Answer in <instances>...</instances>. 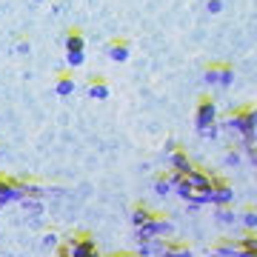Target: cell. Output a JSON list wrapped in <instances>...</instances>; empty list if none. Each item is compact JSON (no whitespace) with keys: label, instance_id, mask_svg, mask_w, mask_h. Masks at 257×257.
I'll return each instance as SVG.
<instances>
[{"label":"cell","instance_id":"9c48e42d","mask_svg":"<svg viewBox=\"0 0 257 257\" xmlns=\"http://www.w3.org/2000/svg\"><path fill=\"white\" fill-rule=\"evenodd\" d=\"M106 55H109V60H114V63H126V60H128V40H123V37L109 40Z\"/></svg>","mask_w":257,"mask_h":257},{"label":"cell","instance_id":"83f0119b","mask_svg":"<svg viewBox=\"0 0 257 257\" xmlns=\"http://www.w3.org/2000/svg\"><path fill=\"white\" fill-rule=\"evenodd\" d=\"M89 257H103V254H100V251H92V254H89Z\"/></svg>","mask_w":257,"mask_h":257},{"label":"cell","instance_id":"e0dca14e","mask_svg":"<svg viewBox=\"0 0 257 257\" xmlns=\"http://www.w3.org/2000/svg\"><path fill=\"white\" fill-rule=\"evenodd\" d=\"M237 240H223L220 246L211 251V257H237Z\"/></svg>","mask_w":257,"mask_h":257},{"label":"cell","instance_id":"9a60e30c","mask_svg":"<svg viewBox=\"0 0 257 257\" xmlns=\"http://www.w3.org/2000/svg\"><path fill=\"white\" fill-rule=\"evenodd\" d=\"M155 217V211L149 209V206H143V203H138L135 209H132V223H135V229H140L143 223H149Z\"/></svg>","mask_w":257,"mask_h":257},{"label":"cell","instance_id":"6da1fadb","mask_svg":"<svg viewBox=\"0 0 257 257\" xmlns=\"http://www.w3.org/2000/svg\"><path fill=\"white\" fill-rule=\"evenodd\" d=\"M226 128L234 132L243 138V146H254V138H257V111L251 106H243V109L231 111L229 117H226Z\"/></svg>","mask_w":257,"mask_h":257},{"label":"cell","instance_id":"7a4b0ae2","mask_svg":"<svg viewBox=\"0 0 257 257\" xmlns=\"http://www.w3.org/2000/svg\"><path fill=\"white\" fill-rule=\"evenodd\" d=\"M194 123H197V135L203 140L217 138V106L211 97H200L197 109H194Z\"/></svg>","mask_w":257,"mask_h":257},{"label":"cell","instance_id":"7c38bea8","mask_svg":"<svg viewBox=\"0 0 257 257\" xmlns=\"http://www.w3.org/2000/svg\"><path fill=\"white\" fill-rule=\"evenodd\" d=\"M160 257H192V248L183 246V243H175V240H163Z\"/></svg>","mask_w":257,"mask_h":257},{"label":"cell","instance_id":"ba28073f","mask_svg":"<svg viewBox=\"0 0 257 257\" xmlns=\"http://www.w3.org/2000/svg\"><path fill=\"white\" fill-rule=\"evenodd\" d=\"M15 200H23L18 180H9V177L0 175V206H6V203H15Z\"/></svg>","mask_w":257,"mask_h":257},{"label":"cell","instance_id":"277c9868","mask_svg":"<svg viewBox=\"0 0 257 257\" xmlns=\"http://www.w3.org/2000/svg\"><path fill=\"white\" fill-rule=\"evenodd\" d=\"M203 80L209 83V86H231L234 83V69L229 63H209L206 66V72H203Z\"/></svg>","mask_w":257,"mask_h":257},{"label":"cell","instance_id":"8992f818","mask_svg":"<svg viewBox=\"0 0 257 257\" xmlns=\"http://www.w3.org/2000/svg\"><path fill=\"white\" fill-rule=\"evenodd\" d=\"M209 203L211 206H231V203H234V189L214 177V183H211V189H209Z\"/></svg>","mask_w":257,"mask_h":257},{"label":"cell","instance_id":"30bf717a","mask_svg":"<svg viewBox=\"0 0 257 257\" xmlns=\"http://www.w3.org/2000/svg\"><path fill=\"white\" fill-rule=\"evenodd\" d=\"M169 166L175 169L177 175H189V172L194 169V163L189 160V155H186L183 149H175V152L169 155Z\"/></svg>","mask_w":257,"mask_h":257},{"label":"cell","instance_id":"5b68a950","mask_svg":"<svg viewBox=\"0 0 257 257\" xmlns=\"http://www.w3.org/2000/svg\"><path fill=\"white\" fill-rule=\"evenodd\" d=\"M166 234H172V223L166 220V217H160V214H155L149 223H143L138 229V240H152V237H166Z\"/></svg>","mask_w":257,"mask_h":257},{"label":"cell","instance_id":"603a6c76","mask_svg":"<svg viewBox=\"0 0 257 257\" xmlns=\"http://www.w3.org/2000/svg\"><path fill=\"white\" fill-rule=\"evenodd\" d=\"M226 163H229V166H237V163H240V155H237V152H229V155H226Z\"/></svg>","mask_w":257,"mask_h":257},{"label":"cell","instance_id":"3957f363","mask_svg":"<svg viewBox=\"0 0 257 257\" xmlns=\"http://www.w3.org/2000/svg\"><path fill=\"white\" fill-rule=\"evenodd\" d=\"M83 49H86V40H83V35L77 32V29H72V32L66 35V63L72 66V69H77V66L86 63Z\"/></svg>","mask_w":257,"mask_h":257},{"label":"cell","instance_id":"44dd1931","mask_svg":"<svg viewBox=\"0 0 257 257\" xmlns=\"http://www.w3.org/2000/svg\"><path fill=\"white\" fill-rule=\"evenodd\" d=\"M237 248H243V251H257V237H240Z\"/></svg>","mask_w":257,"mask_h":257},{"label":"cell","instance_id":"d6986e66","mask_svg":"<svg viewBox=\"0 0 257 257\" xmlns=\"http://www.w3.org/2000/svg\"><path fill=\"white\" fill-rule=\"evenodd\" d=\"M217 220L229 226V223H237V214H234L229 206H217Z\"/></svg>","mask_w":257,"mask_h":257},{"label":"cell","instance_id":"ffe728a7","mask_svg":"<svg viewBox=\"0 0 257 257\" xmlns=\"http://www.w3.org/2000/svg\"><path fill=\"white\" fill-rule=\"evenodd\" d=\"M240 220H243V226H246V229H257V211L254 209L240 211Z\"/></svg>","mask_w":257,"mask_h":257},{"label":"cell","instance_id":"4316f807","mask_svg":"<svg viewBox=\"0 0 257 257\" xmlns=\"http://www.w3.org/2000/svg\"><path fill=\"white\" fill-rule=\"evenodd\" d=\"M111 257H138V254H111Z\"/></svg>","mask_w":257,"mask_h":257},{"label":"cell","instance_id":"cb8c5ba5","mask_svg":"<svg viewBox=\"0 0 257 257\" xmlns=\"http://www.w3.org/2000/svg\"><path fill=\"white\" fill-rule=\"evenodd\" d=\"M46 246H57V234H46V240H43Z\"/></svg>","mask_w":257,"mask_h":257},{"label":"cell","instance_id":"7402d4cb","mask_svg":"<svg viewBox=\"0 0 257 257\" xmlns=\"http://www.w3.org/2000/svg\"><path fill=\"white\" fill-rule=\"evenodd\" d=\"M206 9L211 15H217V12H223V0H206Z\"/></svg>","mask_w":257,"mask_h":257},{"label":"cell","instance_id":"4fadbf2b","mask_svg":"<svg viewBox=\"0 0 257 257\" xmlns=\"http://www.w3.org/2000/svg\"><path fill=\"white\" fill-rule=\"evenodd\" d=\"M74 89H77V83H74V77L69 72L57 74V83H55V94L57 97H69V94H74Z\"/></svg>","mask_w":257,"mask_h":257},{"label":"cell","instance_id":"2e32d148","mask_svg":"<svg viewBox=\"0 0 257 257\" xmlns=\"http://www.w3.org/2000/svg\"><path fill=\"white\" fill-rule=\"evenodd\" d=\"M89 97H92V100H106V97H109V86H106V80L92 77V83H89Z\"/></svg>","mask_w":257,"mask_h":257},{"label":"cell","instance_id":"5bb4252c","mask_svg":"<svg viewBox=\"0 0 257 257\" xmlns=\"http://www.w3.org/2000/svg\"><path fill=\"white\" fill-rule=\"evenodd\" d=\"M163 237H152V240H138V257H155L160 254Z\"/></svg>","mask_w":257,"mask_h":257},{"label":"cell","instance_id":"d4e9b609","mask_svg":"<svg viewBox=\"0 0 257 257\" xmlns=\"http://www.w3.org/2000/svg\"><path fill=\"white\" fill-rule=\"evenodd\" d=\"M237 257H257V251H243V248H240Z\"/></svg>","mask_w":257,"mask_h":257},{"label":"cell","instance_id":"8fae6325","mask_svg":"<svg viewBox=\"0 0 257 257\" xmlns=\"http://www.w3.org/2000/svg\"><path fill=\"white\" fill-rule=\"evenodd\" d=\"M186 183H189V189H211V183H214V177L206 175L203 169H192L189 175H186Z\"/></svg>","mask_w":257,"mask_h":257},{"label":"cell","instance_id":"ac0fdd59","mask_svg":"<svg viewBox=\"0 0 257 257\" xmlns=\"http://www.w3.org/2000/svg\"><path fill=\"white\" fill-rule=\"evenodd\" d=\"M155 194H160V197L172 194V180H169V175H160L155 180Z\"/></svg>","mask_w":257,"mask_h":257},{"label":"cell","instance_id":"484cf974","mask_svg":"<svg viewBox=\"0 0 257 257\" xmlns=\"http://www.w3.org/2000/svg\"><path fill=\"white\" fill-rule=\"evenodd\" d=\"M57 257H69V251H66V246H60V248H57Z\"/></svg>","mask_w":257,"mask_h":257},{"label":"cell","instance_id":"52a82bcc","mask_svg":"<svg viewBox=\"0 0 257 257\" xmlns=\"http://www.w3.org/2000/svg\"><path fill=\"white\" fill-rule=\"evenodd\" d=\"M66 251H69V257H89L92 251H97V246L89 234H77V237H69Z\"/></svg>","mask_w":257,"mask_h":257}]
</instances>
